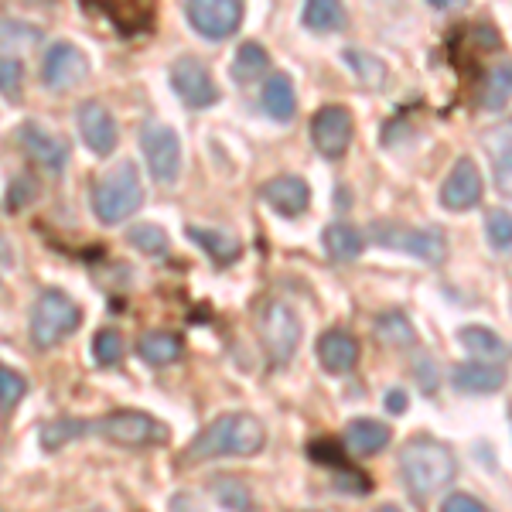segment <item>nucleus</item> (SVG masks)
Masks as SVG:
<instances>
[{
  "mask_svg": "<svg viewBox=\"0 0 512 512\" xmlns=\"http://www.w3.org/2000/svg\"><path fill=\"white\" fill-rule=\"evenodd\" d=\"M396 465H400V478L414 502H427L431 495L448 489L454 482V475H458V458H454V451L444 441H437V437H424V434L410 437V441L403 444Z\"/></svg>",
  "mask_w": 512,
  "mask_h": 512,
  "instance_id": "1",
  "label": "nucleus"
},
{
  "mask_svg": "<svg viewBox=\"0 0 512 512\" xmlns=\"http://www.w3.org/2000/svg\"><path fill=\"white\" fill-rule=\"evenodd\" d=\"M267 444V427L253 414H222L205 431L195 434L181 461H212V458H250Z\"/></svg>",
  "mask_w": 512,
  "mask_h": 512,
  "instance_id": "2",
  "label": "nucleus"
},
{
  "mask_svg": "<svg viewBox=\"0 0 512 512\" xmlns=\"http://www.w3.org/2000/svg\"><path fill=\"white\" fill-rule=\"evenodd\" d=\"M140 202H144V185H140L134 161H120L93 185V212L106 226L130 219L140 209Z\"/></svg>",
  "mask_w": 512,
  "mask_h": 512,
  "instance_id": "3",
  "label": "nucleus"
},
{
  "mask_svg": "<svg viewBox=\"0 0 512 512\" xmlns=\"http://www.w3.org/2000/svg\"><path fill=\"white\" fill-rule=\"evenodd\" d=\"M82 321V308L65 291H41L31 308V342L38 349H55Z\"/></svg>",
  "mask_w": 512,
  "mask_h": 512,
  "instance_id": "4",
  "label": "nucleus"
},
{
  "mask_svg": "<svg viewBox=\"0 0 512 512\" xmlns=\"http://www.w3.org/2000/svg\"><path fill=\"white\" fill-rule=\"evenodd\" d=\"M373 239L386 250L396 253H410L417 260L431 263V267H441L448 260V236L437 226H403V222H373Z\"/></svg>",
  "mask_w": 512,
  "mask_h": 512,
  "instance_id": "5",
  "label": "nucleus"
},
{
  "mask_svg": "<svg viewBox=\"0 0 512 512\" xmlns=\"http://www.w3.org/2000/svg\"><path fill=\"white\" fill-rule=\"evenodd\" d=\"M89 431L106 437L110 444H120V448H151V444L168 441V427L158 424L154 417L140 414V410H117V414H106L103 420L89 424Z\"/></svg>",
  "mask_w": 512,
  "mask_h": 512,
  "instance_id": "6",
  "label": "nucleus"
},
{
  "mask_svg": "<svg viewBox=\"0 0 512 512\" xmlns=\"http://www.w3.org/2000/svg\"><path fill=\"white\" fill-rule=\"evenodd\" d=\"M260 338L277 366H287V362L294 359L297 345H301V318H297V311L291 304H284V301L263 304L260 308Z\"/></svg>",
  "mask_w": 512,
  "mask_h": 512,
  "instance_id": "7",
  "label": "nucleus"
},
{
  "mask_svg": "<svg viewBox=\"0 0 512 512\" xmlns=\"http://www.w3.org/2000/svg\"><path fill=\"white\" fill-rule=\"evenodd\" d=\"M140 151L147 158V168H151L154 181L161 185H171L181 171V140L171 127L164 123H147L140 130Z\"/></svg>",
  "mask_w": 512,
  "mask_h": 512,
  "instance_id": "8",
  "label": "nucleus"
},
{
  "mask_svg": "<svg viewBox=\"0 0 512 512\" xmlns=\"http://www.w3.org/2000/svg\"><path fill=\"white\" fill-rule=\"evenodd\" d=\"M192 28L209 41H226L243 24V4L239 0H192L185 4Z\"/></svg>",
  "mask_w": 512,
  "mask_h": 512,
  "instance_id": "9",
  "label": "nucleus"
},
{
  "mask_svg": "<svg viewBox=\"0 0 512 512\" xmlns=\"http://www.w3.org/2000/svg\"><path fill=\"white\" fill-rule=\"evenodd\" d=\"M355 123L352 113L345 106H321V110L311 117V140H315L321 158H342L352 144Z\"/></svg>",
  "mask_w": 512,
  "mask_h": 512,
  "instance_id": "10",
  "label": "nucleus"
},
{
  "mask_svg": "<svg viewBox=\"0 0 512 512\" xmlns=\"http://www.w3.org/2000/svg\"><path fill=\"white\" fill-rule=\"evenodd\" d=\"M171 86H175L181 103L192 106V110H205V106H212L219 99L212 72L205 69L195 55H185V59H178L171 65Z\"/></svg>",
  "mask_w": 512,
  "mask_h": 512,
  "instance_id": "11",
  "label": "nucleus"
},
{
  "mask_svg": "<svg viewBox=\"0 0 512 512\" xmlns=\"http://www.w3.org/2000/svg\"><path fill=\"white\" fill-rule=\"evenodd\" d=\"M86 76H89V62L76 45H69V41H55V45L45 52L41 79H45L48 89H59L62 93V89L76 86V82H82Z\"/></svg>",
  "mask_w": 512,
  "mask_h": 512,
  "instance_id": "12",
  "label": "nucleus"
},
{
  "mask_svg": "<svg viewBox=\"0 0 512 512\" xmlns=\"http://www.w3.org/2000/svg\"><path fill=\"white\" fill-rule=\"evenodd\" d=\"M76 120H79V134L86 140L89 151L99 154V158L117 151V140H120L117 120H113V113L106 110L99 99H86V103L79 106Z\"/></svg>",
  "mask_w": 512,
  "mask_h": 512,
  "instance_id": "13",
  "label": "nucleus"
},
{
  "mask_svg": "<svg viewBox=\"0 0 512 512\" xmlns=\"http://www.w3.org/2000/svg\"><path fill=\"white\" fill-rule=\"evenodd\" d=\"M482 202V175L472 158H458L441 185V205L448 212H468Z\"/></svg>",
  "mask_w": 512,
  "mask_h": 512,
  "instance_id": "14",
  "label": "nucleus"
},
{
  "mask_svg": "<svg viewBox=\"0 0 512 512\" xmlns=\"http://www.w3.org/2000/svg\"><path fill=\"white\" fill-rule=\"evenodd\" d=\"M18 140H21L24 154H28V161H35L38 168L52 171V175H62L65 161H69V147H65V140L48 134V130L38 127V123H21Z\"/></svg>",
  "mask_w": 512,
  "mask_h": 512,
  "instance_id": "15",
  "label": "nucleus"
},
{
  "mask_svg": "<svg viewBox=\"0 0 512 512\" xmlns=\"http://www.w3.org/2000/svg\"><path fill=\"white\" fill-rule=\"evenodd\" d=\"M260 198L274 212H280V216L297 219V216H304V212H308L311 188H308V181L297 178V175H277V178H270L267 185L260 188Z\"/></svg>",
  "mask_w": 512,
  "mask_h": 512,
  "instance_id": "16",
  "label": "nucleus"
},
{
  "mask_svg": "<svg viewBox=\"0 0 512 512\" xmlns=\"http://www.w3.org/2000/svg\"><path fill=\"white\" fill-rule=\"evenodd\" d=\"M454 390L468 393V396H485V393H499L506 386V369L499 362H461L454 366Z\"/></svg>",
  "mask_w": 512,
  "mask_h": 512,
  "instance_id": "17",
  "label": "nucleus"
},
{
  "mask_svg": "<svg viewBox=\"0 0 512 512\" xmlns=\"http://www.w3.org/2000/svg\"><path fill=\"white\" fill-rule=\"evenodd\" d=\"M315 355L321 369H328V373H349L359 362V342H355V335L342 332V328H332V332L318 338Z\"/></svg>",
  "mask_w": 512,
  "mask_h": 512,
  "instance_id": "18",
  "label": "nucleus"
},
{
  "mask_svg": "<svg viewBox=\"0 0 512 512\" xmlns=\"http://www.w3.org/2000/svg\"><path fill=\"white\" fill-rule=\"evenodd\" d=\"M390 437L393 434L383 420L359 417V420H349V427H345V434H342V444H345V451L359 454V458H373V454L386 451Z\"/></svg>",
  "mask_w": 512,
  "mask_h": 512,
  "instance_id": "19",
  "label": "nucleus"
},
{
  "mask_svg": "<svg viewBox=\"0 0 512 512\" xmlns=\"http://www.w3.org/2000/svg\"><path fill=\"white\" fill-rule=\"evenodd\" d=\"M188 239H195V243L212 256V263H219V267H229V263H236L239 253H243L239 239L229 236V233H222V229L188 226Z\"/></svg>",
  "mask_w": 512,
  "mask_h": 512,
  "instance_id": "20",
  "label": "nucleus"
},
{
  "mask_svg": "<svg viewBox=\"0 0 512 512\" xmlns=\"http://www.w3.org/2000/svg\"><path fill=\"white\" fill-rule=\"evenodd\" d=\"M321 243H325L328 256L338 263H349L362 256V233L349 226V222H328L325 233H321Z\"/></svg>",
  "mask_w": 512,
  "mask_h": 512,
  "instance_id": "21",
  "label": "nucleus"
},
{
  "mask_svg": "<svg viewBox=\"0 0 512 512\" xmlns=\"http://www.w3.org/2000/svg\"><path fill=\"white\" fill-rule=\"evenodd\" d=\"M181 338L175 332H144L137 342V352L147 366H171V362L181 359Z\"/></svg>",
  "mask_w": 512,
  "mask_h": 512,
  "instance_id": "22",
  "label": "nucleus"
},
{
  "mask_svg": "<svg viewBox=\"0 0 512 512\" xmlns=\"http://www.w3.org/2000/svg\"><path fill=\"white\" fill-rule=\"evenodd\" d=\"M260 99H263V110L270 113L274 120H280V123H287L294 117V110H297V99H294V86H291V79L287 76H270L267 82H263V93H260Z\"/></svg>",
  "mask_w": 512,
  "mask_h": 512,
  "instance_id": "23",
  "label": "nucleus"
},
{
  "mask_svg": "<svg viewBox=\"0 0 512 512\" xmlns=\"http://www.w3.org/2000/svg\"><path fill=\"white\" fill-rule=\"evenodd\" d=\"M209 492L216 495L219 506H222V509H229V512H253V506H256L250 485L239 482V478H233V475H216V478H209Z\"/></svg>",
  "mask_w": 512,
  "mask_h": 512,
  "instance_id": "24",
  "label": "nucleus"
},
{
  "mask_svg": "<svg viewBox=\"0 0 512 512\" xmlns=\"http://www.w3.org/2000/svg\"><path fill=\"white\" fill-rule=\"evenodd\" d=\"M458 338L478 362H495V359H502V355H506V342H502V338L495 335L492 328H485V325H465L458 332Z\"/></svg>",
  "mask_w": 512,
  "mask_h": 512,
  "instance_id": "25",
  "label": "nucleus"
},
{
  "mask_svg": "<svg viewBox=\"0 0 512 512\" xmlns=\"http://www.w3.org/2000/svg\"><path fill=\"white\" fill-rule=\"evenodd\" d=\"M267 65H270L267 48H263L260 41H243L239 52L233 55V79L236 82H253L267 72Z\"/></svg>",
  "mask_w": 512,
  "mask_h": 512,
  "instance_id": "26",
  "label": "nucleus"
},
{
  "mask_svg": "<svg viewBox=\"0 0 512 512\" xmlns=\"http://www.w3.org/2000/svg\"><path fill=\"white\" fill-rule=\"evenodd\" d=\"M342 59H345V65H349V69L355 72V79H359L366 89H383V82H386V65L379 62L376 55L362 52V48H345Z\"/></svg>",
  "mask_w": 512,
  "mask_h": 512,
  "instance_id": "27",
  "label": "nucleus"
},
{
  "mask_svg": "<svg viewBox=\"0 0 512 512\" xmlns=\"http://www.w3.org/2000/svg\"><path fill=\"white\" fill-rule=\"evenodd\" d=\"M509 99H512V62H499L489 76H485L482 106L485 110H506Z\"/></svg>",
  "mask_w": 512,
  "mask_h": 512,
  "instance_id": "28",
  "label": "nucleus"
},
{
  "mask_svg": "<svg viewBox=\"0 0 512 512\" xmlns=\"http://www.w3.org/2000/svg\"><path fill=\"white\" fill-rule=\"evenodd\" d=\"M301 21L308 24L311 31H338L345 24V7L335 4V0H311L304 7Z\"/></svg>",
  "mask_w": 512,
  "mask_h": 512,
  "instance_id": "29",
  "label": "nucleus"
},
{
  "mask_svg": "<svg viewBox=\"0 0 512 512\" xmlns=\"http://www.w3.org/2000/svg\"><path fill=\"white\" fill-rule=\"evenodd\" d=\"M89 434V424L86 420H72V417H59L52 420V424L41 427V448L45 451H59L65 448L69 441H76V437Z\"/></svg>",
  "mask_w": 512,
  "mask_h": 512,
  "instance_id": "30",
  "label": "nucleus"
},
{
  "mask_svg": "<svg viewBox=\"0 0 512 512\" xmlns=\"http://www.w3.org/2000/svg\"><path fill=\"white\" fill-rule=\"evenodd\" d=\"M127 243L134 250L147 253V256H164L168 253V233L158 226V222H137V226L127 229Z\"/></svg>",
  "mask_w": 512,
  "mask_h": 512,
  "instance_id": "31",
  "label": "nucleus"
},
{
  "mask_svg": "<svg viewBox=\"0 0 512 512\" xmlns=\"http://www.w3.org/2000/svg\"><path fill=\"white\" fill-rule=\"evenodd\" d=\"M106 18H110L123 35H137L151 24V7L147 4H110L106 7Z\"/></svg>",
  "mask_w": 512,
  "mask_h": 512,
  "instance_id": "32",
  "label": "nucleus"
},
{
  "mask_svg": "<svg viewBox=\"0 0 512 512\" xmlns=\"http://www.w3.org/2000/svg\"><path fill=\"white\" fill-rule=\"evenodd\" d=\"M376 332L383 342H390V345H414L417 342V335H414V325H410L407 318L400 315V311H386V315H379L376 318Z\"/></svg>",
  "mask_w": 512,
  "mask_h": 512,
  "instance_id": "33",
  "label": "nucleus"
},
{
  "mask_svg": "<svg viewBox=\"0 0 512 512\" xmlns=\"http://www.w3.org/2000/svg\"><path fill=\"white\" fill-rule=\"evenodd\" d=\"M485 236L495 250H512V212L506 209H489L485 212Z\"/></svg>",
  "mask_w": 512,
  "mask_h": 512,
  "instance_id": "34",
  "label": "nucleus"
},
{
  "mask_svg": "<svg viewBox=\"0 0 512 512\" xmlns=\"http://www.w3.org/2000/svg\"><path fill=\"white\" fill-rule=\"evenodd\" d=\"M482 140H485V151L492 154V161H495V164L512 161V120L495 123V127L485 130Z\"/></svg>",
  "mask_w": 512,
  "mask_h": 512,
  "instance_id": "35",
  "label": "nucleus"
},
{
  "mask_svg": "<svg viewBox=\"0 0 512 512\" xmlns=\"http://www.w3.org/2000/svg\"><path fill=\"white\" fill-rule=\"evenodd\" d=\"M93 355L99 366H117V362L123 359V338L120 332H113V328H99L96 338H93Z\"/></svg>",
  "mask_w": 512,
  "mask_h": 512,
  "instance_id": "36",
  "label": "nucleus"
},
{
  "mask_svg": "<svg viewBox=\"0 0 512 512\" xmlns=\"http://www.w3.org/2000/svg\"><path fill=\"white\" fill-rule=\"evenodd\" d=\"M24 89V62L11 59V55H0V96L4 99H21Z\"/></svg>",
  "mask_w": 512,
  "mask_h": 512,
  "instance_id": "37",
  "label": "nucleus"
},
{
  "mask_svg": "<svg viewBox=\"0 0 512 512\" xmlns=\"http://www.w3.org/2000/svg\"><path fill=\"white\" fill-rule=\"evenodd\" d=\"M24 393H28V379L14 373L11 366H0V407L11 410Z\"/></svg>",
  "mask_w": 512,
  "mask_h": 512,
  "instance_id": "38",
  "label": "nucleus"
},
{
  "mask_svg": "<svg viewBox=\"0 0 512 512\" xmlns=\"http://www.w3.org/2000/svg\"><path fill=\"white\" fill-rule=\"evenodd\" d=\"M35 195H38V185H35V178H14L11 181V188H7V209H24V205H31L35 202Z\"/></svg>",
  "mask_w": 512,
  "mask_h": 512,
  "instance_id": "39",
  "label": "nucleus"
},
{
  "mask_svg": "<svg viewBox=\"0 0 512 512\" xmlns=\"http://www.w3.org/2000/svg\"><path fill=\"white\" fill-rule=\"evenodd\" d=\"M441 512H492V509H485L482 502L475 499V495L454 492V495H448V499L441 502Z\"/></svg>",
  "mask_w": 512,
  "mask_h": 512,
  "instance_id": "40",
  "label": "nucleus"
},
{
  "mask_svg": "<svg viewBox=\"0 0 512 512\" xmlns=\"http://www.w3.org/2000/svg\"><path fill=\"white\" fill-rule=\"evenodd\" d=\"M335 485H338L342 492H349V495H366V492H369V482H366L362 475H355L352 468H349V475H345V468H338Z\"/></svg>",
  "mask_w": 512,
  "mask_h": 512,
  "instance_id": "41",
  "label": "nucleus"
},
{
  "mask_svg": "<svg viewBox=\"0 0 512 512\" xmlns=\"http://www.w3.org/2000/svg\"><path fill=\"white\" fill-rule=\"evenodd\" d=\"M495 185H499L502 195H512V161L495 164Z\"/></svg>",
  "mask_w": 512,
  "mask_h": 512,
  "instance_id": "42",
  "label": "nucleus"
},
{
  "mask_svg": "<svg viewBox=\"0 0 512 512\" xmlns=\"http://www.w3.org/2000/svg\"><path fill=\"white\" fill-rule=\"evenodd\" d=\"M171 512H202L195 506V495L192 492H178L175 499H171Z\"/></svg>",
  "mask_w": 512,
  "mask_h": 512,
  "instance_id": "43",
  "label": "nucleus"
},
{
  "mask_svg": "<svg viewBox=\"0 0 512 512\" xmlns=\"http://www.w3.org/2000/svg\"><path fill=\"white\" fill-rule=\"evenodd\" d=\"M407 393L403 390H390L386 393V410H390V414H403V410H407Z\"/></svg>",
  "mask_w": 512,
  "mask_h": 512,
  "instance_id": "44",
  "label": "nucleus"
},
{
  "mask_svg": "<svg viewBox=\"0 0 512 512\" xmlns=\"http://www.w3.org/2000/svg\"><path fill=\"white\" fill-rule=\"evenodd\" d=\"M379 512H400V509H396V506H379Z\"/></svg>",
  "mask_w": 512,
  "mask_h": 512,
  "instance_id": "45",
  "label": "nucleus"
}]
</instances>
